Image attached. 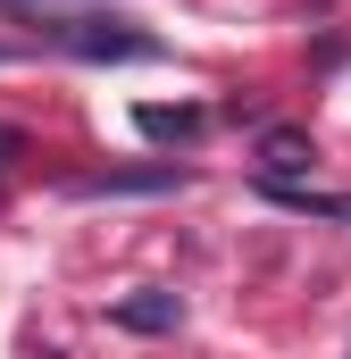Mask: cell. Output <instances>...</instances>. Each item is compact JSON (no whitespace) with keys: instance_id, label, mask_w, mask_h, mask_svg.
Segmentation results:
<instances>
[{"instance_id":"obj_6","label":"cell","mask_w":351,"mask_h":359,"mask_svg":"<svg viewBox=\"0 0 351 359\" xmlns=\"http://www.w3.org/2000/svg\"><path fill=\"white\" fill-rule=\"evenodd\" d=\"M134 126H143V134H151V142H192V134H201V126H209V109H192V100H143V109H134Z\"/></svg>"},{"instance_id":"obj_5","label":"cell","mask_w":351,"mask_h":359,"mask_svg":"<svg viewBox=\"0 0 351 359\" xmlns=\"http://www.w3.org/2000/svg\"><path fill=\"white\" fill-rule=\"evenodd\" d=\"M318 168V142L301 134V126H267L260 134V176H276V184H301Z\"/></svg>"},{"instance_id":"obj_7","label":"cell","mask_w":351,"mask_h":359,"mask_svg":"<svg viewBox=\"0 0 351 359\" xmlns=\"http://www.w3.org/2000/svg\"><path fill=\"white\" fill-rule=\"evenodd\" d=\"M17 159H25V134H17V126H0V168H17Z\"/></svg>"},{"instance_id":"obj_8","label":"cell","mask_w":351,"mask_h":359,"mask_svg":"<svg viewBox=\"0 0 351 359\" xmlns=\"http://www.w3.org/2000/svg\"><path fill=\"white\" fill-rule=\"evenodd\" d=\"M0 59H8V50H0Z\"/></svg>"},{"instance_id":"obj_3","label":"cell","mask_w":351,"mask_h":359,"mask_svg":"<svg viewBox=\"0 0 351 359\" xmlns=\"http://www.w3.org/2000/svg\"><path fill=\"white\" fill-rule=\"evenodd\" d=\"M109 326H126V334H176L184 326V301H176L168 284H143V292L109 301Z\"/></svg>"},{"instance_id":"obj_2","label":"cell","mask_w":351,"mask_h":359,"mask_svg":"<svg viewBox=\"0 0 351 359\" xmlns=\"http://www.w3.org/2000/svg\"><path fill=\"white\" fill-rule=\"evenodd\" d=\"M176 184H192L184 159H151V168H100V176H67L59 192L67 201H109V192H176Z\"/></svg>"},{"instance_id":"obj_1","label":"cell","mask_w":351,"mask_h":359,"mask_svg":"<svg viewBox=\"0 0 351 359\" xmlns=\"http://www.w3.org/2000/svg\"><path fill=\"white\" fill-rule=\"evenodd\" d=\"M0 17H25L67 59H159V34H143L117 8H84V0H0Z\"/></svg>"},{"instance_id":"obj_4","label":"cell","mask_w":351,"mask_h":359,"mask_svg":"<svg viewBox=\"0 0 351 359\" xmlns=\"http://www.w3.org/2000/svg\"><path fill=\"white\" fill-rule=\"evenodd\" d=\"M267 209H293V217H326V226H351V192H318V184H276V176H260L251 184Z\"/></svg>"}]
</instances>
